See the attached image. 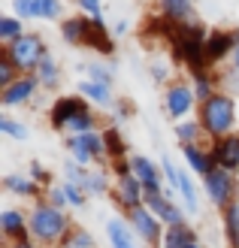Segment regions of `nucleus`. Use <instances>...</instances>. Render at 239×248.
<instances>
[{
	"label": "nucleus",
	"instance_id": "1",
	"mask_svg": "<svg viewBox=\"0 0 239 248\" xmlns=\"http://www.w3.org/2000/svg\"><path fill=\"white\" fill-rule=\"evenodd\" d=\"M28 224H31V236L40 242V245H64V239L70 236V218L64 209H55L52 203H36L28 215Z\"/></svg>",
	"mask_w": 239,
	"mask_h": 248
},
{
	"label": "nucleus",
	"instance_id": "2",
	"mask_svg": "<svg viewBox=\"0 0 239 248\" xmlns=\"http://www.w3.org/2000/svg\"><path fill=\"white\" fill-rule=\"evenodd\" d=\"M200 127L212 140L230 136L236 127V103L227 94H215L206 103H200Z\"/></svg>",
	"mask_w": 239,
	"mask_h": 248
},
{
	"label": "nucleus",
	"instance_id": "3",
	"mask_svg": "<svg viewBox=\"0 0 239 248\" xmlns=\"http://www.w3.org/2000/svg\"><path fill=\"white\" fill-rule=\"evenodd\" d=\"M3 55L16 64V70L21 76H31V73H36V67L48 58V46H46V40L40 33H21L18 40L6 43Z\"/></svg>",
	"mask_w": 239,
	"mask_h": 248
},
{
	"label": "nucleus",
	"instance_id": "4",
	"mask_svg": "<svg viewBox=\"0 0 239 248\" xmlns=\"http://www.w3.org/2000/svg\"><path fill=\"white\" fill-rule=\"evenodd\" d=\"M206 31L197 28V24H182L179 33H175V58L182 61L197 76V73H206L209 61H206Z\"/></svg>",
	"mask_w": 239,
	"mask_h": 248
},
{
	"label": "nucleus",
	"instance_id": "5",
	"mask_svg": "<svg viewBox=\"0 0 239 248\" xmlns=\"http://www.w3.org/2000/svg\"><path fill=\"white\" fill-rule=\"evenodd\" d=\"M203 188H206V197L212 200V206H218L221 212L227 209L230 203H236V191H239V185L233 179V172L230 170H221L215 167L209 172V176L203 179Z\"/></svg>",
	"mask_w": 239,
	"mask_h": 248
},
{
	"label": "nucleus",
	"instance_id": "6",
	"mask_svg": "<svg viewBox=\"0 0 239 248\" xmlns=\"http://www.w3.org/2000/svg\"><path fill=\"white\" fill-rule=\"evenodd\" d=\"M127 224L133 227V233L140 236L145 245H160V239H163V230H167V224L158 218V215H152L145 206H140V209H130L127 212Z\"/></svg>",
	"mask_w": 239,
	"mask_h": 248
},
{
	"label": "nucleus",
	"instance_id": "7",
	"mask_svg": "<svg viewBox=\"0 0 239 248\" xmlns=\"http://www.w3.org/2000/svg\"><path fill=\"white\" fill-rule=\"evenodd\" d=\"M194 103H197V94H194L191 85H185V82H173L167 88V94H163V112L170 118H179V121H185L191 115Z\"/></svg>",
	"mask_w": 239,
	"mask_h": 248
},
{
	"label": "nucleus",
	"instance_id": "8",
	"mask_svg": "<svg viewBox=\"0 0 239 248\" xmlns=\"http://www.w3.org/2000/svg\"><path fill=\"white\" fill-rule=\"evenodd\" d=\"M82 112H91V106H88V100L79 94V97H58V100L52 103V109H48V118H52V127L55 130H67V124L82 115Z\"/></svg>",
	"mask_w": 239,
	"mask_h": 248
},
{
	"label": "nucleus",
	"instance_id": "9",
	"mask_svg": "<svg viewBox=\"0 0 239 248\" xmlns=\"http://www.w3.org/2000/svg\"><path fill=\"white\" fill-rule=\"evenodd\" d=\"M115 203L124 209V215H127L130 209L145 206V188H143V182L136 179L133 172H127V176H118V179H115Z\"/></svg>",
	"mask_w": 239,
	"mask_h": 248
},
{
	"label": "nucleus",
	"instance_id": "10",
	"mask_svg": "<svg viewBox=\"0 0 239 248\" xmlns=\"http://www.w3.org/2000/svg\"><path fill=\"white\" fill-rule=\"evenodd\" d=\"M145 209H148L152 215H158L167 227L185 224V212L167 197V191H145Z\"/></svg>",
	"mask_w": 239,
	"mask_h": 248
},
{
	"label": "nucleus",
	"instance_id": "11",
	"mask_svg": "<svg viewBox=\"0 0 239 248\" xmlns=\"http://www.w3.org/2000/svg\"><path fill=\"white\" fill-rule=\"evenodd\" d=\"M209 152H212L215 167L236 172V170H239V133L221 136V140H212V148H209Z\"/></svg>",
	"mask_w": 239,
	"mask_h": 248
},
{
	"label": "nucleus",
	"instance_id": "12",
	"mask_svg": "<svg viewBox=\"0 0 239 248\" xmlns=\"http://www.w3.org/2000/svg\"><path fill=\"white\" fill-rule=\"evenodd\" d=\"M130 170H133V176L143 182V188L145 191H167V182H163L160 176V170L152 157H145V155H130Z\"/></svg>",
	"mask_w": 239,
	"mask_h": 248
},
{
	"label": "nucleus",
	"instance_id": "13",
	"mask_svg": "<svg viewBox=\"0 0 239 248\" xmlns=\"http://www.w3.org/2000/svg\"><path fill=\"white\" fill-rule=\"evenodd\" d=\"M36 88H43V85H40V79H36L33 73H31V76H18L16 82L9 85V88L0 91V103H3V106H18V103H28V100H33Z\"/></svg>",
	"mask_w": 239,
	"mask_h": 248
},
{
	"label": "nucleus",
	"instance_id": "14",
	"mask_svg": "<svg viewBox=\"0 0 239 248\" xmlns=\"http://www.w3.org/2000/svg\"><path fill=\"white\" fill-rule=\"evenodd\" d=\"M18 18H58L61 16V0H12Z\"/></svg>",
	"mask_w": 239,
	"mask_h": 248
},
{
	"label": "nucleus",
	"instance_id": "15",
	"mask_svg": "<svg viewBox=\"0 0 239 248\" xmlns=\"http://www.w3.org/2000/svg\"><path fill=\"white\" fill-rule=\"evenodd\" d=\"M236 43H239L236 33H230V31H212L206 36V61H209V67L218 64V61H224L230 52H236Z\"/></svg>",
	"mask_w": 239,
	"mask_h": 248
},
{
	"label": "nucleus",
	"instance_id": "16",
	"mask_svg": "<svg viewBox=\"0 0 239 248\" xmlns=\"http://www.w3.org/2000/svg\"><path fill=\"white\" fill-rule=\"evenodd\" d=\"M0 230H3V236L12 239V242H21V239L31 236V224L18 209H3V212H0Z\"/></svg>",
	"mask_w": 239,
	"mask_h": 248
},
{
	"label": "nucleus",
	"instance_id": "17",
	"mask_svg": "<svg viewBox=\"0 0 239 248\" xmlns=\"http://www.w3.org/2000/svg\"><path fill=\"white\" fill-rule=\"evenodd\" d=\"M106 236L112 248H140V236L133 233V227L127 224V218H109L106 224Z\"/></svg>",
	"mask_w": 239,
	"mask_h": 248
},
{
	"label": "nucleus",
	"instance_id": "18",
	"mask_svg": "<svg viewBox=\"0 0 239 248\" xmlns=\"http://www.w3.org/2000/svg\"><path fill=\"white\" fill-rule=\"evenodd\" d=\"M88 18H91V16H88ZM85 46L94 48L97 55H112V52H115V43H112V36H109V31H106L103 18H91V28H88Z\"/></svg>",
	"mask_w": 239,
	"mask_h": 248
},
{
	"label": "nucleus",
	"instance_id": "19",
	"mask_svg": "<svg viewBox=\"0 0 239 248\" xmlns=\"http://www.w3.org/2000/svg\"><path fill=\"white\" fill-rule=\"evenodd\" d=\"M182 155H185V164L191 172H197V176H209L212 170H215V160H212V152H203L200 145H182Z\"/></svg>",
	"mask_w": 239,
	"mask_h": 248
},
{
	"label": "nucleus",
	"instance_id": "20",
	"mask_svg": "<svg viewBox=\"0 0 239 248\" xmlns=\"http://www.w3.org/2000/svg\"><path fill=\"white\" fill-rule=\"evenodd\" d=\"M88 28H91V18L88 16H73V18L61 21V36H64V43H70V46H85Z\"/></svg>",
	"mask_w": 239,
	"mask_h": 248
},
{
	"label": "nucleus",
	"instance_id": "21",
	"mask_svg": "<svg viewBox=\"0 0 239 248\" xmlns=\"http://www.w3.org/2000/svg\"><path fill=\"white\" fill-rule=\"evenodd\" d=\"M3 188L9 194H18V197H28V200H36L40 194H46V188L33 176H6L3 179Z\"/></svg>",
	"mask_w": 239,
	"mask_h": 248
},
{
	"label": "nucleus",
	"instance_id": "22",
	"mask_svg": "<svg viewBox=\"0 0 239 248\" xmlns=\"http://www.w3.org/2000/svg\"><path fill=\"white\" fill-rule=\"evenodd\" d=\"M191 242H197V233H194V227L185 221V224H173V227L163 230L160 248H188Z\"/></svg>",
	"mask_w": 239,
	"mask_h": 248
},
{
	"label": "nucleus",
	"instance_id": "23",
	"mask_svg": "<svg viewBox=\"0 0 239 248\" xmlns=\"http://www.w3.org/2000/svg\"><path fill=\"white\" fill-rule=\"evenodd\" d=\"M79 94L85 100L97 103V106H109L112 103V85H100V82H91V79H82L79 82Z\"/></svg>",
	"mask_w": 239,
	"mask_h": 248
},
{
	"label": "nucleus",
	"instance_id": "24",
	"mask_svg": "<svg viewBox=\"0 0 239 248\" xmlns=\"http://www.w3.org/2000/svg\"><path fill=\"white\" fill-rule=\"evenodd\" d=\"M179 194H182L185 212L188 215H197L200 212V194H197L194 182H191V172H185V170H182V176H179Z\"/></svg>",
	"mask_w": 239,
	"mask_h": 248
},
{
	"label": "nucleus",
	"instance_id": "25",
	"mask_svg": "<svg viewBox=\"0 0 239 248\" xmlns=\"http://www.w3.org/2000/svg\"><path fill=\"white\" fill-rule=\"evenodd\" d=\"M160 12L170 21H188L194 12V0H160Z\"/></svg>",
	"mask_w": 239,
	"mask_h": 248
},
{
	"label": "nucleus",
	"instance_id": "26",
	"mask_svg": "<svg viewBox=\"0 0 239 248\" xmlns=\"http://www.w3.org/2000/svg\"><path fill=\"white\" fill-rule=\"evenodd\" d=\"M67 148H70V155H73V160H76L79 167H91L94 160H97L94 152L85 145V140H82L79 133H70V136H67Z\"/></svg>",
	"mask_w": 239,
	"mask_h": 248
},
{
	"label": "nucleus",
	"instance_id": "27",
	"mask_svg": "<svg viewBox=\"0 0 239 248\" xmlns=\"http://www.w3.org/2000/svg\"><path fill=\"white\" fill-rule=\"evenodd\" d=\"M36 79H40V85L43 88H58V82H61V67H58V61L48 55L40 67H36V73H33Z\"/></svg>",
	"mask_w": 239,
	"mask_h": 248
},
{
	"label": "nucleus",
	"instance_id": "28",
	"mask_svg": "<svg viewBox=\"0 0 239 248\" xmlns=\"http://www.w3.org/2000/svg\"><path fill=\"white\" fill-rule=\"evenodd\" d=\"M224 218V233H227V245L239 248V203H230L227 209L221 212Z\"/></svg>",
	"mask_w": 239,
	"mask_h": 248
},
{
	"label": "nucleus",
	"instance_id": "29",
	"mask_svg": "<svg viewBox=\"0 0 239 248\" xmlns=\"http://www.w3.org/2000/svg\"><path fill=\"white\" fill-rule=\"evenodd\" d=\"M61 248H97V239L85 227H73L70 236L64 239V245H61Z\"/></svg>",
	"mask_w": 239,
	"mask_h": 248
},
{
	"label": "nucleus",
	"instance_id": "30",
	"mask_svg": "<svg viewBox=\"0 0 239 248\" xmlns=\"http://www.w3.org/2000/svg\"><path fill=\"white\" fill-rule=\"evenodd\" d=\"M175 136L182 140V145H197V140L203 136V127H200V121H179Z\"/></svg>",
	"mask_w": 239,
	"mask_h": 248
},
{
	"label": "nucleus",
	"instance_id": "31",
	"mask_svg": "<svg viewBox=\"0 0 239 248\" xmlns=\"http://www.w3.org/2000/svg\"><path fill=\"white\" fill-rule=\"evenodd\" d=\"M82 70L88 73L91 82H100V85H112V76H115V70L106 67V64H100V61H91V64H85Z\"/></svg>",
	"mask_w": 239,
	"mask_h": 248
},
{
	"label": "nucleus",
	"instance_id": "32",
	"mask_svg": "<svg viewBox=\"0 0 239 248\" xmlns=\"http://www.w3.org/2000/svg\"><path fill=\"white\" fill-rule=\"evenodd\" d=\"M21 33H24V24L16 16H3V18H0V40H3V43L18 40Z\"/></svg>",
	"mask_w": 239,
	"mask_h": 248
},
{
	"label": "nucleus",
	"instance_id": "33",
	"mask_svg": "<svg viewBox=\"0 0 239 248\" xmlns=\"http://www.w3.org/2000/svg\"><path fill=\"white\" fill-rule=\"evenodd\" d=\"M103 140H106L109 160H118V157H124V140H121L118 127H106V130H103Z\"/></svg>",
	"mask_w": 239,
	"mask_h": 248
},
{
	"label": "nucleus",
	"instance_id": "34",
	"mask_svg": "<svg viewBox=\"0 0 239 248\" xmlns=\"http://www.w3.org/2000/svg\"><path fill=\"white\" fill-rule=\"evenodd\" d=\"M0 133H9L12 140H28L31 130H28V124H21L16 121L12 115H0Z\"/></svg>",
	"mask_w": 239,
	"mask_h": 248
},
{
	"label": "nucleus",
	"instance_id": "35",
	"mask_svg": "<svg viewBox=\"0 0 239 248\" xmlns=\"http://www.w3.org/2000/svg\"><path fill=\"white\" fill-rule=\"evenodd\" d=\"M194 94H197V103H206L209 97L218 94L215 88H212V76H209V73H197V76H194Z\"/></svg>",
	"mask_w": 239,
	"mask_h": 248
},
{
	"label": "nucleus",
	"instance_id": "36",
	"mask_svg": "<svg viewBox=\"0 0 239 248\" xmlns=\"http://www.w3.org/2000/svg\"><path fill=\"white\" fill-rule=\"evenodd\" d=\"M61 188H64V194H67V203H70L73 209H85V203H88V194H85V188H82V185H76V182H61Z\"/></svg>",
	"mask_w": 239,
	"mask_h": 248
},
{
	"label": "nucleus",
	"instance_id": "37",
	"mask_svg": "<svg viewBox=\"0 0 239 248\" xmlns=\"http://www.w3.org/2000/svg\"><path fill=\"white\" fill-rule=\"evenodd\" d=\"M82 188H85V194L88 197H91V194H106L109 191V182H106V176H103V172H91V170H88V176H85V182H82Z\"/></svg>",
	"mask_w": 239,
	"mask_h": 248
},
{
	"label": "nucleus",
	"instance_id": "38",
	"mask_svg": "<svg viewBox=\"0 0 239 248\" xmlns=\"http://www.w3.org/2000/svg\"><path fill=\"white\" fill-rule=\"evenodd\" d=\"M94 124H97L94 112H82V115H76V118L67 124V133H91Z\"/></svg>",
	"mask_w": 239,
	"mask_h": 248
},
{
	"label": "nucleus",
	"instance_id": "39",
	"mask_svg": "<svg viewBox=\"0 0 239 248\" xmlns=\"http://www.w3.org/2000/svg\"><path fill=\"white\" fill-rule=\"evenodd\" d=\"M18 76H21V73L16 70V64H12V61H9L6 55H0V91L9 88V85L16 82Z\"/></svg>",
	"mask_w": 239,
	"mask_h": 248
},
{
	"label": "nucleus",
	"instance_id": "40",
	"mask_svg": "<svg viewBox=\"0 0 239 248\" xmlns=\"http://www.w3.org/2000/svg\"><path fill=\"white\" fill-rule=\"evenodd\" d=\"M46 203H52L55 209H67L70 203H67V194H64V188H46Z\"/></svg>",
	"mask_w": 239,
	"mask_h": 248
},
{
	"label": "nucleus",
	"instance_id": "41",
	"mask_svg": "<svg viewBox=\"0 0 239 248\" xmlns=\"http://www.w3.org/2000/svg\"><path fill=\"white\" fill-rule=\"evenodd\" d=\"M79 6L88 12L91 18H103V9H100V0H79Z\"/></svg>",
	"mask_w": 239,
	"mask_h": 248
},
{
	"label": "nucleus",
	"instance_id": "42",
	"mask_svg": "<svg viewBox=\"0 0 239 248\" xmlns=\"http://www.w3.org/2000/svg\"><path fill=\"white\" fill-rule=\"evenodd\" d=\"M31 176L36 179V182H40V185H46V188H48V182H52V176H48V172L40 167V164H36V160H33V164H31Z\"/></svg>",
	"mask_w": 239,
	"mask_h": 248
},
{
	"label": "nucleus",
	"instance_id": "43",
	"mask_svg": "<svg viewBox=\"0 0 239 248\" xmlns=\"http://www.w3.org/2000/svg\"><path fill=\"white\" fill-rule=\"evenodd\" d=\"M152 73H155V79H158V82L167 79V70H163V67H152Z\"/></svg>",
	"mask_w": 239,
	"mask_h": 248
},
{
	"label": "nucleus",
	"instance_id": "44",
	"mask_svg": "<svg viewBox=\"0 0 239 248\" xmlns=\"http://www.w3.org/2000/svg\"><path fill=\"white\" fill-rule=\"evenodd\" d=\"M9 248H36V245H33L31 239H21V242H12Z\"/></svg>",
	"mask_w": 239,
	"mask_h": 248
},
{
	"label": "nucleus",
	"instance_id": "45",
	"mask_svg": "<svg viewBox=\"0 0 239 248\" xmlns=\"http://www.w3.org/2000/svg\"><path fill=\"white\" fill-rule=\"evenodd\" d=\"M124 31H127V21H118V24H115V33H118V36H121V33H124Z\"/></svg>",
	"mask_w": 239,
	"mask_h": 248
},
{
	"label": "nucleus",
	"instance_id": "46",
	"mask_svg": "<svg viewBox=\"0 0 239 248\" xmlns=\"http://www.w3.org/2000/svg\"><path fill=\"white\" fill-rule=\"evenodd\" d=\"M233 67H236V73H239V43H236V52H233Z\"/></svg>",
	"mask_w": 239,
	"mask_h": 248
},
{
	"label": "nucleus",
	"instance_id": "47",
	"mask_svg": "<svg viewBox=\"0 0 239 248\" xmlns=\"http://www.w3.org/2000/svg\"><path fill=\"white\" fill-rule=\"evenodd\" d=\"M188 248H203V245H200V242H191V245H188Z\"/></svg>",
	"mask_w": 239,
	"mask_h": 248
}]
</instances>
